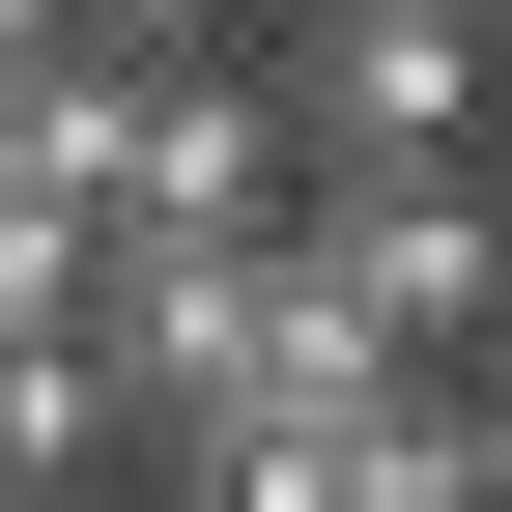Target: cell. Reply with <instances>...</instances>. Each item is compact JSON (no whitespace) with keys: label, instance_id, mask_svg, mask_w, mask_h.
Wrapping results in <instances>:
<instances>
[{"label":"cell","instance_id":"1","mask_svg":"<svg viewBox=\"0 0 512 512\" xmlns=\"http://www.w3.org/2000/svg\"><path fill=\"white\" fill-rule=\"evenodd\" d=\"M256 256H285L342 342H427V370H456L484 285H512V200H484V143H342V171L256 200Z\"/></svg>","mask_w":512,"mask_h":512},{"label":"cell","instance_id":"2","mask_svg":"<svg viewBox=\"0 0 512 512\" xmlns=\"http://www.w3.org/2000/svg\"><path fill=\"white\" fill-rule=\"evenodd\" d=\"M256 114H285V171L484 143V114H512V29H484V0H256Z\"/></svg>","mask_w":512,"mask_h":512},{"label":"cell","instance_id":"3","mask_svg":"<svg viewBox=\"0 0 512 512\" xmlns=\"http://www.w3.org/2000/svg\"><path fill=\"white\" fill-rule=\"evenodd\" d=\"M114 200H143V228H256V200H285V114H256V57H228V29L114 57Z\"/></svg>","mask_w":512,"mask_h":512},{"label":"cell","instance_id":"4","mask_svg":"<svg viewBox=\"0 0 512 512\" xmlns=\"http://www.w3.org/2000/svg\"><path fill=\"white\" fill-rule=\"evenodd\" d=\"M484 29H512V0H484Z\"/></svg>","mask_w":512,"mask_h":512},{"label":"cell","instance_id":"5","mask_svg":"<svg viewBox=\"0 0 512 512\" xmlns=\"http://www.w3.org/2000/svg\"><path fill=\"white\" fill-rule=\"evenodd\" d=\"M484 313H512V285H484Z\"/></svg>","mask_w":512,"mask_h":512}]
</instances>
